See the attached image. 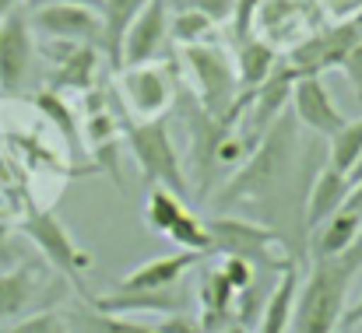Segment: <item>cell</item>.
Wrapping results in <instances>:
<instances>
[{
    "label": "cell",
    "mask_w": 362,
    "mask_h": 333,
    "mask_svg": "<svg viewBox=\"0 0 362 333\" xmlns=\"http://www.w3.org/2000/svg\"><path fill=\"white\" fill-rule=\"evenodd\" d=\"M46 60H49V92H78L88 95L99 81V46L85 42H46Z\"/></svg>",
    "instance_id": "obj_12"
},
{
    "label": "cell",
    "mask_w": 362,
    "mask_h": 333,
    "mask_svg": "<svg viewBox=\"0 0 362 333\" xmlns=\"http://www.w3.org/2000/svg\"><path fill=\"white\" fill-rule=\"evenodd\" d=\"M123 137H127V147H130L144 183L162 186V190H169L176 197L190 193V179L183 172V162H180V151H176V144L169 137V123L165 119L127 123Z\"/></svg>",
    "instance_id": "obj_4"
},
{
    "label": "cell",
    "mask_w": 362,
    "mask_h": 333,
    "mask_svg": "<svg viewBox=\"0 0 362 333\" xmlns=\"http://www.w3.org/2000/svg\"><path fill=\"white\" fill-rule=\"evenodd\" d=\"M257 11H260V0H236V7H233V39H236V46H240L243 39H250L253 35V25H257Z\"/></svg>",
    "instance_id": "obj_33"
},
{
    "label": "cell",
    "mask_w": 362,
    "mask_h": 333,
    "mask_svg": "<svg viewBox=\"0 0 362 333\" xmlns=\"http://www.w3.org/2000/svg\"><path fill=\"white\" fill-rule=\"evenodd\" d=\"M362 42V14H352L341 25H327V28H313L310 35H303L292 53H288V67L296 71V78H320L324 71L338 67L349 60V53Z\"/></svg>",
    "instance_id": "obj_6"
},
{
    "label": "cell",
    "mask_w": 362,
    "mask_h": 333,
    "mask_svg": "<svg viewBox=\"0 0 362 333\" xmlns=\"http://www.w3.org/2000/svg\"><path fill=\"white\" fill-rule=\"evenodd\" d=\"M197 298H201L204 313H236V288L226 281V274L218 267L201 277Z\"/></svg>",
    "instance_id": "obj_29"
},
{
    "label": "cell",
    "mask_w": 362,
    "mask_h": 333,
    "mask_svg": "<svg viewBox=\"0 0 362 333\" xmlns=\"http://www.w3.org/2000/svg\"><path fill=\"white\" fill-rule=\"evenodd\" d=\"M180 4H187V0H180Z\"/></svg>",
    "instance_id": "obj_40"
},
{
    "label": "cell",
    "mask_w": 362,
    "mask_h": 333,
    "mask_svg": "<svg viewBox=\"0 0 362 333\" xmlns=\"http://www.w3.org/2000/svg\"><path fill=\"white\" fill-rule=\"evenodd\" d=\"M296 116L285 109L257 140L250 158L236 169V176L222 186L215 207H243L253 218L267 224L278 238L288 260L306 263L310 231H306V193H310V172H313V147L299 144ZM324 165V162H320Z\"/></svg>",
    "instance_id": "obj_1"
},
{
    "label": "cell",
    "mask_w": 362,
    "mask_h": 333,
    "mask_svg": "<svg viewBox=\"0 0 362 333\" xmlns=\"http://www.w3.org/2000/svg\"><path fill=\"white\" fill-rule=\"evenodd\" d=\"M278 46H271L267 39L260 35H250L243 39L240 49H236V81H240V95L246 92H257L278 67Z\"/></svg>",
    "instance_id": "obj_20"
},
{
    "label": "cell",
    "mask_w": 362,
    "mask_h": 333,
    "mask_svg": "<svg viewBox=\"0 0 362 333\" xmlns=\"http://www.w3.org/2000/svg\"><path fill=\"white\" fill-rule=\"evenodd\" d=\"M81 137H88V144H92L95 158H99V162H106L110 176L120 183V158H117V147H120L123 133H120V123L113 119V112L103 109V106L88 109V119H85Z\"/></svg>",
    "instance_id": "obj_22"
},
{
    "label": "cell",
    "mask_w": 362,
    "mask_h": 333,
    "mask_svg": "<svg viewBox=\"0 0 362 333\" xmlns=\"http://www.w3.org/2000/svg\"><path fill=\"white\" fill-rule=\"evenodd\" d=\"M341 71H345V78L352 81V92L362 99V42L352 49V53H349V60L341 63Z\"/></svg>",
    "instance_id": "obj_35"
},
{
    "label": "cell",
    "mask_w": 362,
    "mask_h": 333,
    "mask_svg": "<svg viewBox=\"0 0 362 333\" xmlns=\"http://www.w3.org/2000/svg\"><path fill=\"white\" fill-rule=\"evenodd\" d=\"M327 144H331L327 147V165H334L338 172L349 176L352 165L359 162V155H362V116L352 119V123H345Z\"/></svg>",
    "instance_id": "obj_27"
},
{
    "label": "cell",
    "mask_w": 362,
    "mask_h": 333,
    "mask_svg": "<svg viewBox=\"0 0 362 333\" xmlns=\"http://www.w3.org/2000/svg\"><path fill=\"white\" fill-rule=\"evenodd\" d=\"M257 21L264 28L260 39H267L271 46L278 42H299L303 35H310V11L303 0H260V11H257Z\"/></svg>",
    "instance_id": "obj_18"
},
{
    "label": "cell",
    "mask_w": 362,
    "mask_h": 333,
    "mask_svg": "<svg viewBox=\"0 0 362 333\" xmlns=\"http://www.w3.org/2000/svg\"><path fill=\"white\" fill-rule=\"evenodd\" d=\"M180 67L194 81V99L201 109L215 119L229 123V112L240 99V81H236V60L229 56L226 46L218 42H201V46H183L180 49Z\"/></svg>",
    "instance_id": "obj_3"
},
{
    "label": "cell",
    "mask_w": 362,
    "mask_h": 333,
    "mask_svg": "<svg viewBox=\"0 0 362 333\" xmlns=\"http://www.w3.org/2000/svg\"><path fill=\"white\" fill-rule=\"evenodd\" d=\"M183 211H187V207H183V200H180L176 193L155 186V190L148 193V204H144V224H148L155 235H169Z\"/></svg>",
    "instance_id": "obj_26"
},
{
    "label": "cell",
    "mask_w": 362,
    "mask_h": 333,
    "mask_svg": "<svg viewBox=\"0 0 362 333\" xmlns=\"http://www.w3.org/2000/svg\"><path fill=\"white\" fill-rule=\"evenodd\" d=\"M362 270V235L338 256H313L306 281H299L288 333H338L349 309V288Z\"/></svg>",
    "instance_id": "obj_2"
},
{
    "label": "cell",
    "mask_w": 362,
    "mask_h": 333,
    "mask_svg": "<svg viewBox=\"0 0 362 333\" xmlns=\"http://www.w3.org/2000/svg\"><path fill=\"white\" fill-rule=\"evenodd\" d=\"M18 231L49 260V267H57L64 277L71 281H81L92 267V256L71 238L67 224L60 222L53 211H42V207H32L21 222H18Z\"/></svg>",
    "instance_id": "obj_7"
},
{
    "label": "cell",
    "mask_w": 362,
    "mask_h": 333,
    "mask_svg": "<svg viewBox=\"0 0 362 333\" xmlns=\"http://www.w3.org/2000/svg\"><path fill=\"white\" fill-rule=\"evenodd\" d=\"M359 235H362V214L341 207L331 222H324L310 235V246H313V256H338V253H345Z\"/></svg>",
    "instance_id": "obj_23"
},
{
    "label": "cell",
    "mask_w": 362,
    "mask_h": 333,
    "mask_svg": "<svg viewBox=\"0 0 362 333\" xmlns=\"http://www.w3.org/2000/svg\"><path fill=\"white\" fill-rule=\"evenodd\" d=\"M180 99V119L187 123L190 133V162H194V176H197V200H208V190L218 176V144L233 133V126L226 119H215L201 109L197 99H190L187 92H176Z\"/></svg>",
    "instance_id": "obj_8"
},
{
    "label": "cell",
    "mask_w": 362,
    "mask_h": 333,
    "mask_svg": "<svg viewBox=\"0 0 362 333\" xmlns=\"http://www.w3.org/2000/svg\"><path fill=\"white\" fill-rule=\"evenodd\" d=\"M4 333H74L67 313H57V309H42L35 316H25L21 323L7 327Z\"/></svg>",
    "instance_id": "obj_31"
},
{
    "label": "cell",
    "mask_w": 362,
    "mask_h": 333,
    "mask_svg": "<svg viewBox=\"0 0 362 333\" xmlns=\"http://www.w3.org/2000/svg\"><path fill=\"white\" fill-rule=\"evenodd\" d=\"M18 4H21V0H0V21H4L7 14H14V11H18Z\"/></svg>",
    "instance_id": "obj_38"
},
{
    "label": "cell",
    "mask_w": 362,
    "mask_h": 333,
    "mask_svg": "<svg viewBox=\"0 0 362 333\" xmlns=\"http://www.w3.org/2000/svg\"><path fill=\"white\" fill-rule=\"evenodd\" d=\"M148 0H103L99 4V21H103V39H99V49L106 53V60L120 71V49L123 39L134 25V18L144 11Z\"/></svg>",
    "instance_id": "obj_21"
},
{
    "label": "cell",
    "mask_w": 362,
    "mask_h": 333,
    "mask_svg": "<svg viewBox=\"0 0 362 333\" xmlns=\"http://www.w3.org/2000/svg\"><path fill=\"white\" fill-rule=\"evenodd\" d=\"M35 109L42 112V116H46V119H49V123H53V126L64 133V140H67V144L78 151V137H81L78 116H74V109H71V106H67V102H64L57 92H49V88H46V92H39V95H35Z\"/></svg>",
    "instance_id": "obj_28"
},
{
    "label": "cell",
    "mask_w": 362,
    "mask_h": 333,
    "mask_svg": "<svg viewBox=\"0 0 362 333\" xmlns=\"http://www.w3.org/2000/svg\"><path fill=\"white\" fill-rule=\"evenodd\" d=\"M288 109H292V116H296L306 130H313L317 137H327V140L349 123L345 112L338 109L334 95L327 92L324 78H313V74H310V78H296Z\"/></svg>",
    "instance_id": "obj_14"
},
{
    "label": "cell",
    "mask_w": 362,
    "mask_h": 333,
    "mask_svg": "<svg viewBox=\"0 0 362 333\" xmlns=\"http://www.w3.org/2000/svg\"><path fill=\"white\" fill-rule=\"evenodd\" d=\"M208 238H211V253H218V256H243L257 270L281 274V270H288L296 263L288 256H278L281 238L267 224L250 222V218H211L208 222Z\"/></svg>",
    "instance_id": "obj_5"
},
{
    "label": "cell",
    "mask_w": 362,
    "mask_h": 333,
    "mask_svg": "<svg viewBox=\"0 0 362 333\" xmlns=\"http://www.w3.org/2000/svg\"><path fill=\"white\" fill-rule=\"evenodd\" d=\"M169 35L180 42V46H201V42H215L218 35V21L208 18L204 11L183 4L176 14H173V25H169Z\"/></svg>",
    "instance_id": "obj_24"
},
{
    "label": "cell",
    "mask_w": 362,
    "mask_h": 333,
    "mask_svg": "<svg viewBox=\"0 0 362 333\" xmlns=\"http://www.w3.org/2000/svg\"><path fill=\"white\" fill-rule=\"evenodd\" d=\"M35 4H81V7H92L95 11L103 0H35Z\"/></svg>",
    "instance_id": "obj_37"
},
{
    "label": "cell",
    "mask_w": 362,
    "mask_h": 333,
    "mask_svg": "<svg viewBox=\"0 0 362 333\" xmlns=\"http://www.w3.org/2000/svg\"><path fill=\"white\" fill-rule=\"evenodd\" d=\"M173 25V0H148L144 11L134 18L127 39L120 49V67H137V63H158Z\"/></svg>",
    "instance_id": "obj_13"
},
{
    "label": "cell",
    "mask_w": 362,
    "mask_h": 333,
    "mask_svg": "<svg viewBox=\"0 0 362 333\" xmlns=\"http://www.w3.org/2000/svg\"><path fill=\"white\" fill-rule=\"evenodd\" d=\"M74 333H158L155 327H144V323H134L130 316H110V313H95L92 305L88 309H74L67 313Z\"/></svg>",
    "instance_id": "obj_25"
},
{
    "label": "cell",
    "mask_w": 362,
    "mask_h": 333,
    "mask_svg": "<svg viewBox=\"0 0 362 333\" xmlns=\"http://www.w3.org/2000/svg\"><path fill=\"white\" fill-rule=\"evenodd\" d=\"M349 193H352L349 176L324 162V165L317 169L313 183H310V193H306V231L313 235L324 222H331V218L345 207Z\"/></svg>",
    "instance_id": "obj_17"
},
{
    "label": "cell",
    "mask_w": 362,
    "mask_h": 333,
    "mask_svg": "<svg viewBox=\"0 0 362 333\" xmlns=\"http://www.w3.org/2000/svg\"><path fill=\"white\" fill-rule=\"evenodd\" d=\"M32 63H35V35L28 14L18 7L0 21V92L18 95L32 78Z\"/></svg>",
    "instance_id": "obj_11"
},
{
    "label": "cell",
    "mask_w": 362,
    "mask_h": 333,
    "mask_svg": "<svg viewBox=\"0 0 362 333\" xmlns=\"http://www.w3.org/2000/svg\"><path fill=\"white\" fill-rule=\"evenodd\" d=\"M28 25L46 42H85V46H99V39H103L99 11L81 7V4H35L32 14H28Z\"/></svg>",
    "instance_id": "obj_10"
},
{
    "label": "cell",
    "mask_w": 362,
    "mask_h": 333,
    "mask_svg": "<svg viewBox=\"0 0 362 333\" xmlns=\"http://www.w3.org/2000/svg\"><path fill=\"white\" fill-rule=\"evenodd\" d=\"M341 327H345V330H356V327H362V298L356 302V305H349V309H345Z\"/></svg>",
    "instance_id": "obj_36"
},
{
    "label": "cell",
    "mask_w": 362,
    "mask_h": 333,
    "mask_svg": "<svg viewBox=\"0 0 362 333\" xmlns=\"http://www.w3.org/2000/svg\"><path fill=\"white\" fill-rule=\"evenodd\" d=\"M165 238H173L180 249H194V253H211V238H208V222H201L197 214H190V211H183L180 214V222L173 224V231L165 235Z\"/></svg>",
    "instance_id": "obj_30"
},
{
    "label": "cell",
    "mask_w": 362,
    "mask_h": 333,
    "mask_svg": "<svg viewBox=\"0 0 362 333\" xmlns=\"http://www.w3.org/2000/svg\"><path fill=\"white\" fill-rule=\"evenodd\" d=\"M204 260V253L183 249V253H169L158 260H148L134 270H127L117 277V291H162L173 284H183V277Z\"/></svg>",
    "instance_id": "obj_16"
},
{
    "label": "cell",
    "mask_w": 362,
    "mask_h": 333,
    "mask_svg": "<svg viewBox=\"0 0 362 333\" xmlns=\"http://www.w3.org/2000/svg\"><path fill=\"white\" fill-rule=\"evenodd\" d=\"M158 333H204L201 327V320H194L190 313H176V316H165V320H158Z\"/></svg>",
    "instance_id": "obj_34"
},
{
    "label": "cell",
    "mask_w": 362,
    "mask_h": 333,
    "mask_svg": "<svg viewBox=\"0 0 362 333\" xmlns=\"http://www.w3.org/2000/svg\"><path fill=\"white\" fill-rule=\"evenodd\" d=\"M42 298V277L32 267H7L0 274V327L18 320Z\"/></svg>",
    "instance_id": "obj_19"
},
{
    "label": "cell",
    "mask_w": 362,
    "mask_h": 333,
    "mask_svg": "<svg viewBox=\"0 0 362 333\" xmlns=\"http://www.w3.org/2000/svg\"><path fill=\"white\" fill-rule=\"evenodd\" d=\"M218 270H222V274H226V281L236 288V295L257 284V267H253L250 260H243V256H222Z\"/></svg>",
    "instance_id": "obj_32"
},
{
    "label": "cell",
    "mask_w": 362,
    "mask_h": 333,
    "mask_svg": "<svg viewBox=\"0 0 362 333\" xmlns=\"http://www.w3.org/2000/svg\"><path fill=\"white\" fill-rule=\"evenodd\" d=\"M218 333H250L243 323H233V327H226V330H218Z\"/></svg>",
    "instance_id": "obj_39"
},
{
    "label": "cell",
    "mask_w": 362,
    "mask_h": 333,
    "mask_svg": "<svg viewBox=\"0 0 362 333\" xmlns=\"http://www.w3.org/2000/svg\"><path fill=\"white\" fill-rule=\"evenodd\" d=\"M127 109L137 119H162V112L176 102V74L173 60L169 63H137V67H120L117 74Z\"/></svg>",
    "instance_id": "obj_9"
},
{
    "label": "cell",
    "mask_w": 362,
    "mask_h": 333,
    "mask_svg": "<svg viewBox=\"0 0 362 333\" xmlns=\"http://www.w3.org/2000/svg\"><path fill=\"white\" fill-rule=\"evenodd\" d=\"M85 298L95 313H110V316L155 313L162 320L187 313V305H190V291L183 284H173V288H162V291H113V295H85Z\"/></svg>",
    "instance_id": "obj_15"
}]
</instances>
